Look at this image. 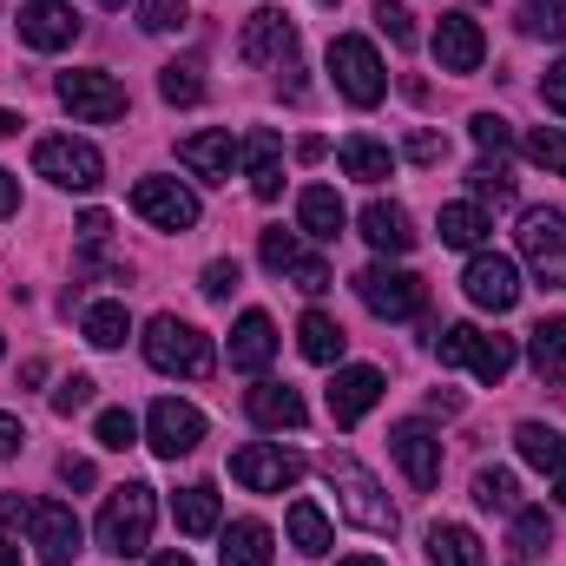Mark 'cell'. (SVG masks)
I'll return each mask as SVG.
<instances>
[{"mask_svg":"<svg viewBox=\"0 0 566 566\" xmlns=\"http://www.w3.org/2000/svg\"><path fill=\"white\" fill-rule=\"evenodd\" d=\"M527 158L541 165V171H554V178H566V133H554V126H541V133H527Z\"/></svg>","mask_w":566,"mask_h":566,"instance_id":"obj_40","label":"cell"},{"mask_svg":"<svg viewBox=\"0 0 566 566\" xmlns=\"http://www.w3.org/2000/svg\"><path fill=\"white\" fill-rule=\"evenodd\" d=\"M376 27L389 33V46H416V13H409V7L382 0V7H376Z\"/></svg>","mask_w":566,"mask_h":566,"instance_id":"obj_46","label":"cell"},{"mask_svg":"<svg viewBox=\"0 0 566 566\" xmlns=\"http://www.w3.org/2000/svg\"><path fill=\"white\" fill-rule=\"evenodd\" d=\"M416 165H441L448 158V139H434V133H409V145H402Z\"/></svg>","mask_w":566,"mask_h":566,"instance_id":"obj_49","label":"cell"},{"mask_svg":"<svg viewBox=\"0 0 566 566\" xmlns=\"http://www.w3.org/2000/svg\"><path fill=\"white\" fill-rule=\"evenodd\" d=\"M198 290H205V296H218V303H224V296H231V290H238V264H205V283H198Z\"/></svg>","mask_w":566,"mask_h":566,"instance_id":"obj_50","label":"cell"},{"mask_svg":"<svg viewBox=\"0 0 566 566\" xmlns=\"http://www.w3.org/2000/svg\"><path fill=\"white\" fill-rule=\"evenodd\" d=\"M191 20V7L185 0H139V27L145 33H178Z\"/></svg>","mask_w":566,"mask_h":566,"instance_id":"obj_42","label":"cell"},{"mask_svg":"<svg viewBox=\"0 0 566 566\" xmlns=\"http://www.w3.org/2000/svg\"><path fill=\"white\" fill-rule=\"evenodd\" d=\"M158 93H165V106H198L205 99V80H198L191 60H171V66H158Z\"/></svg>","mask_w":566,"mask_h":566,"instance_id":"obj_38","label":"cell"},{"mask_svg":"<svg viewBox=\"0 0 566 566\" xmlns=\"http://www.w3.org/2000/svg\"><path fill=\"white\" fill-rule=\"evenodd\" d=\"M514 541H521V554H541V547H554L547 507H514Z\"/></svg>","mask_w":566,"mask_h":566,"instance_id":"obj_41","label":"cell"},{"mask_svg":"<svg viewBox=\"0 0 566 566\" xmlns=\"http://www.w3.org/2000/svg\"><path fill=\"white\" fill-rule=\"evenodd\" d=\"M560 507H566V474H560Z\"/></svg>","mask_w":566,"mask_h":566,"instance_id":"obj_61","label":"cell"},{"mask_svg":"<svg viewBox=\"0 0 566 566\" xmlns=\"http://www.w3.org/2000/svg\"><path fill=\"white\" fill-rule=\"evenodd\" d=\"M93 376H60V389H53V409L60 416H80V409H93Z\"/></svg>","mask_w":566,"mask_h":566,"instance_id":"obj_47","label":"cell"},{"mask_svg":"<svg viewBox=\"0 0 566 566\" xmlns=\"http://www.w3.org/2000/svg\"><path fill=\"white\" fill-rule=\"evenodd\" d=\"M27 521H33V501H27V494H0V527L13 534V527H27Z\"/></svg>","mask_w":566,"mask_h":566,"instance_id":"obj_51","label":"cell"},{"mask_svg":"<svg viewBox=\"0 0 566 566\" xmlns=\"http://www.w3.org/2000/svg\"><path fill=\"white\" fill-rule=\"evenodd\" d=\"M60 106L86 126H113L126 119V86L113 73H60Z\"/></svg>","mask_w":566,"mask_h":566,"instance_id":"obj_8","label":"cell"},{"mask_svg":"<svg viewBox=\"0 0 566 566\" xmlns=\"http://www.w3.org/2000/svg\"><path fill=\"white\" fill-rule=\"evenodd\" d=\"M151 521H158V501H151L145 481L113 488L106 507H99V547L119 554V560H133V554H145V541H151Z\"/></svg>","mask_w":566,"mask_h":566,"instance_id":"obj_3","label":"cell"},{"mask_svg":"<svg viewBox=\"0 0 566 566\" xmlns=\"http://www.w3.org/2000/svg\"><path fill=\"white\" fill-rule=\"evenodd\" d=\"M461 283H468V303H474V310H494V316H501V310L521 303V271H514V258H501V251H481Z\"/></svg>","mask_w":566,"mask_h":566,"instance_id":"obj_16","label":"cell"},{"mask_svg":"<svg viewBox=\"0 0 566 566\" xmlns=\"http://www.w3.org/2000/svg\"><path fill=\"white\" fill-rule=\"evenodd\" d=\"M0 566H20V547L13 541H0Z\"/></svg>","mask_w":566,"mask_h":566,"instance_id":"obj_58","label":"cell"},{"mask_svg":"<svg viewBox=\"0 0 566 566\" xmlns=\"http://www.w3.org/2000/svg\"><path fill=\"white\" fill-rule=\"evenodd\" d=\"M356 296H363L382 323H409V316H422V277L389 271V264H369V271L356 277Z\"/></svg>","mask_w":566,"mask_h":566,"instance_id":"obj_10","label":"cell"},{"mask_svg":"<svg viewBox=\"0 0 566 566\" xmlns=\"http://www.w3.org/2000/svg\"><path fill=\"white\" fill-rule=\"evenodd\" d=\"M218 560L224 566H271V527L264 521H231Z\"/></svg>","mask_w":566,"mask_h":566,"instance_id":"obj_30","label":"cell"},{"mask_svg":"<svg viewBox=\"0 0 566 566\" xmlns=\"http://www.w3.org/2000/svg\"><path fill=\"white\" fill-rule=\"evenodd\" d=\"M238 158H244V145L231 139V133H191V139L178 145V165H185V171H198V178H211V185H218V178H231V165H238Z\"/></svg>","mask_w":566,"mask_h":566,"instance_id":"obj_22","label":"cell"},{"mask_svg":"<svg viewBox=\"0 0 566 566\" xmlns=\"http://www.w3.org/2000/svg\"><path fill=\"white\" fill-rule=\"evenodd\" d=\"M468 185H474V198H488V205H507V198H514V178H507L501 158H481V165L468 171Z\"/></svg>","mask_w":566,"mask_h":566,"instance_id":"obj_39","label":"cell"},{"mask_svg":"<svg viewBox=\"0 0 566 566\" xmlns=\"http://www.w3.org/2000/svg\"><path fill=\"white\" fill-rule=\"evenodd\" d=\"M178 534H191V541L218 534V488L211 481H198V488L178 494Z\"/></svg>","mask_w":566,"mask_h":566,"instance_id":"obj_34","label":"cell"},{"mask_svg":"<svg viewBox=\"0 0 566 566\" xmlns=\"http://www.w3.org/2000/svg\"><path fill=\"white\" fill-rule=\"evenodd\" d=\"M488 231H494V224H488L481 205H448V211H441V244H454V251H481Z\"/></svg>","mask_w":566,"mask_h":566,"instance_id":"obj_33","label":"cell"},{"mask_svg":"<svg viewBox=\"0 0 566 566\" xmlns=\"http://www.w3.org/2000/svg\"><path fill=\"white\" fill-rule=\"evenodd\" d=\"M145 363L158 369V376H211L218 369V356H211V336L198 329V323H185V316H151L145 323Z\"/></svg>","mask_w":566,"mask_h":566,"instance_id":"obj_2","label":"cell"},{"mask_svg":"<svg viewBox=\"0 0 566 566\" xmlns=\"http://www.w3.org/2000/svg\"><path fill=\"white\" fill-rule=\"evenodd\" d=\"M244 171H251V191H258L264 205H277L283 198V145H277V133H251V139H244Z\"/></svg>","mask_w":566,"mask_h":566,"instance_id":"obj_25","label":"cell"},{"mask_svg":"<svg viewBox=\"0 0 566 566\" xmlns=\"http://www.w3.org/2000/svg\"><path fill=\"white\" fill-rule=\"evenodd\" d=\"M80 238H86V244H106V238H113V218H106V211H86V218H80Z\"/></svg>","mask_w":566,"mask_h":566,"instance_id":"obj_53","label":"cell"},{"mask_svg":"<svg viewBox=\"0 0 566 566\" xmlns=\"http://www.w3.org/2000/svg\"><path fill=\"white\" fill-rule=\"evenodd\" d=\"M363 238H369L376 251H389V258H402V251L416 244V224H409V211H402V205H389V198H376V205H363Z\"/></svg>","mask_w":566,"mask_h":566,"instance_id":"obj_24","label":"cell"},{"mask_svg":"<svg viewBox=\"0 0 566 566\" xmlns=\"http://www.w3.org/2000/svg\"><path fill=\"white\" fill-rule=\"evenodd\" d=\"M534 40H566V7L560 0H527V20H521Z\"/></svg>","mask_w":566,"mask_h":566,"instance_id":"obj_43","label":"cell"},{"mask_svg":"<svg viewBox=\"0 0 566 566\" xmlns=\"http://www.w3.org/2000/svg\"><path fill=\"white\" fill-rule=\"evenodd\" d=\"M126 336H133L126 303H93V310H86V343H93V349H119Z\"/></svg>","mask_w":566,"mask_h":566,"instance_id":"obj_36","label":"cell"},{"mask_svg":"<svg viewBox=\"0 0 566 566\" xmlns=\"http://www.w3.org/2000/svg\"><path fill=\"white\" fill-rule=\"evenodd\" d=\"M145 434H151V454L178 461V454H191V448L205 441V416H198L191 402L165 396V402H151V416H145Z\"/></svg>","mask_w":566,"mask_h":566,"instance_id":"obj_13","label":"cell"},{"mask_svg":"<svg viewBox=\"0 0 566 566\" xmlns=\"http://www.w3.org/2000/svg\"><path fill=\"white\" fill-rule=\"evenodd\" d=\"M382 402V369H336V382H329V422L336 428H356L369 409Z\"/></svg>","mask_w":566,"mask_h":566,"instance_id":"obj_20","label":"cell"},{"mask_svg":"<svg viewBox=\"0 0 566 566\" xmlns=\"http://www.w3.org/2000/svg\"><path fill=\"white\" fill-rule=\"evenodd\" d=\"M290 53H296V20L277 13V7H258L238 33V60L244 66H283Z\"/></svg>","mask_w":566,"mask_h":566,"instance_id":"obj_11","label":"cell"},{"mask_svg":"<svg viewBox=\"0 0 566 566\" xmlns=\"http://www.w3.org/2000/svg\"><path fill=\"white\" fill-rule=\"evenodd\" d=\"M514 448H521V461H527V468H541V474H554V481L566 474V434H560V428L521 422V428H514Z\"/></svg>","mask_w":566,"mask_h":566,"instance_id":"obj_27","label":"cell"},{"mask_svg":"<svg viewBox=\"0 0 566 566\" xmlns=\"http://www.w3.org/2000/svg\"><path fill=\"white\" fill-rule=\"evenodd\" d=\"M99 7H126V0H99Z\"/></svg>","mask_w":566,"mask_h":566,"instance_id":"obj_62","label":"cell"},{"mask_svg":"<svg viewBox=\"0 0 566 566\" xmlns=\"http://www.w3.org/2000/svg\"><path fill=\"white\" fill-rule=\"evenodd\" d=\"M290 547L296 554H329V514L316 501H290Z\"/></svg>","mask_w":566,"mask_h":566,"instance_id":"obj_35","label":"cell"},{"mask_svg":"<svg viewBox=\"0 0 566 566\" xmlns=\"http://www.w3.org/2000/svg\"><path fill=\"white\" fill-rule=\"evenodd\" d=\"M258 258H264V264H271L277 277H290V283H296L303 296H323V290H329V264H323L316 251H303V244H296L290 231H264Z\"/></svg>","mask_w":566,"mask_h":566,"instance_id":"obj_15","label":"cell"},{"mask_svg":"<svg viewBox=\"0 0 566 566\" xmlns=\"http://www.w3.org/2000/svg\"><path fill=\"white\" fill-rule=\"evenodd\" d=\"M329 80H336V93L349 99V106H382V93H389V73H382V53L363 40V33H336L329 40Z\"/></svg>","mask_w":566,"mask_h":566,"instance_id":"obj_4","label":"cell"},{"mask_svg":"<svg viewBox=\"0 0 566 566\" xmlns=\"http://www.w3.org/2000/svg\"><path fill=\"white\" fill-rule=\"evenodd\" d=\"M343 343H349V336H343V323H336V316H323V310H310V316L296 323V349H303L310 363H323V369H329V363H343Z\"/></svg>","mask_w":566,"mask_h":566,"instance_id":"obj_29","label":"cell"},{"mask_svg":"<svg viewBox=\"0 0 566 566\" xmlns=\"http://www.w3.org/2000/svg\"><path fill=\"white\" fill-rule=\"evenodd\" d=\"M271 356H277V323H271L264 310H244V316H238V329H231V369L258 376Z\"/></svg>","mask_w":566,"mask_h":566,"instance_id":"obj_21","label":"cell"},{"mask_svg":"<svg viewBox=\"0 0 566 566\" xmlns=\"http://www.w3.org/2000/svg\"><path fill=\"white\" fill-rule=\"evenodd\" d=\"M527 363H534V376L541 382H566V316H547L534 336H527Z\"/></svg>","mask_w":566,"mask_h":566,"instance_id":"obj_28","label":"cell"},{"mask_svg":"<svg viewBox=\"0 0 566 566\" xmlns=\"http://www.w3.org/2000/svg\"><path fill=\"white\" fill-rule=\"evenodd\" d=\"M231 481L251 488V494H283V488L303 481V454H290L277 441H251V448L231 454Z\"/></svg>","mask_w":566,"mask_h":566,"instance_id":"obj_7","label":"cell"},{"mask_svg":"<svg viewBox=\"0 0 566 566\" xmlns=\"http://www.w3.org/2000/svg\"><path fill=\"white\" fill-rule=\"evenodd\" d=\"M323 151H329V139H303V145H296V158H303V165H316Z\"/></svg>","mask_w":566,"mask_h":566,"instance_id":"obj_56","label":"cell"},{"mask_svg":"<svg viewBox=\"0 0 566 566\" xmlns=\"http://www.w3.org/2000/svg\"><path fill=\"white\" fill-rule=\"evenodd\" d=\"M428 560L434 566H488V554H481V541L468 527L441 521V527H428Z\"/></svg>","mask_w":566,"mask_h":566,"instance_id":"obj_31","label":"cell"},{"mask_svg":"<svg viewBox=\"0 0 566 566\" xmlns=\"http://www.w3.org/2000/svg\"><path fill=\"white\" fill-rule=\"evenodd\" d=\"M244 409H251V422L258 428H303V396L290 389V382H258L251 396H244Z\"/></svg>","mask_w":566,"mask_h":566,"instance_id":"obj_26","label":"cell"},{"mask_svg":"<svg viewBox=\"0 0 566 566\" xmlns=\"http://www.w3.org/2000/svg\"><path fill=\"white\" fill-rule=\"evenodd\" d=\"M323 481L336 488V507H343V521H356L363 534H396V507H389V494H382V481L356 461V454H343V448H329L323 461Z\"/></svg>","mask_w":566,"mask_h":566,"instance_id":"obj_1","label":"cell"},{"mask_svg":"<svg viewBox=\"0 0 566 566\" xmlns=\"http://www.w3.org/2000/svg\"><path fill=\"white\" fill-rule=\"evenodd\" d=\"M27 534H33V554L46 566H73V554H80V514L60 507V501H33Z\"/></svg>","mask_w":566,"mask_h":566,"instance_id":"obj_17","label":"cell"},{"mask_svg":"<svg viewBox=\"0 0 566 566\" xmlns=\"http://www.w3.org/2000/svg\"><path fill=\"white\" fill-rule=\"evenodd\" d=\"M336 158H343V171H349V178H363V185H382V178L396 171V151H389V145H376V139H343V145H336Z\"/></svg>","mask_w":566,"mask_h":566,"instance_id":"obj_32","label":"cell"},{"mask_svg":"<svg viewBox=\"0 0 566 566\" xmlns=\"http://www.w3.org/2000/svg\"><path fill=\"white\" fill-rule=\"evenodd\" d=\"M33 171L53 178L60 191H93V185L106 178V158L86 139H40L33 145Z\"/></svg>","mask_w":566,"mask_h":566,"instance_id":"obj_6","label":"cell"},{"mask_svg":"<svg viewBox=\"0 0 566 566\" xmlns=\"http://www.w3.org/2000/svg\"><path fill=\"white\" fill-rule=\"evenodd\" d=\"M428 46H434V66H441V73H474V66L488 60V33H481V20H468V13H441Z\"/></svg>","mask_w":566,"mask_h":566,"instance_id":"obj_14","label":"cell"},{"mask_svg":"<svg viewBox=\"0 0 566 566\" xmlns=\"http://www.w3.org/2000/svg\"><path fill=\"white\" fill-rule=\"evenodd\" d=\"M133 211L158 231H191L198 224V198L178 185V178H139L133 185Z\"/></svg>","mask_w":566,"mask_h":566,"instance_id":"obj_12","label":"cell"},{"mask_svg":"<svg viewBox=\"0 0 566 566\" xmlns=\"http://www.w3.org/2000/svg\"><path fill=\"white\" fill-rule=\"evenodd\" d=\"M20 40H27L33 53H60V46L80 40V13L60 7V0H27V7H20Z\"/></svg>","mask_w":566,"mask_h":566,"instance_id":"obj_18","label":"cell"},{"mask_svg":"<svg viewBox=\"0 0 566 566\" xmlns=\"http://www.w3.org/2000/svg\"><path fill=\"white\" fill-rule=\"evenodd\" d=\"M474 507H488V514H514V507H521V481H514L507 468H481V474H474Z\"/></svg>","mask_w":566,"mask_h":566,"instance_id":"obj_37","label":"cell"},{"mask_svg":"<svg viewBox=\"0 0 566 566\" xmlns=\"http://www.w3.org/2000/svg\"><path fill=\"white\" fill-rule=\"evenodd\" d=\"M336 566H382V560H369V554H356V560H336Z\"/></svg>","mask_w":566,"mask_h":566,"instance_id":"obj_60","label":"cell"},{"mask_svg":"<svg viewBox=\"0 0 566 566\" xmlns=\"http://www.w3.org/2000/svg\"><path fill=\"white\" fill-rule=\"evenodd\" d=\"M151 566H191V560H185V554H158Z\"/></svg>","mask_w":566,"mask_h":566,"instance_id":"obj_59","label":"cell"},{"mask_svg":"<svg viewBox=\"0 0 566 566\" xmlns=\"http://www.w3.org/2000/svg\"><path fill=\"white\" fill-rule=\"evenodd\" d=\"M434 356H441L448 369H474L481 382H501V376L514 369V336H488V329H474V323H454V329L434 336Z\"/></svg>","mask_w":566,"mask_h":566,"instance_id":"obj_5","label":"cell"},{"mask_svg":"<svg viewBox=\"0 0 566 566\" xmlns=\"http://www.w3.org/2000/svg\"><path fill=\"white\" fill-rule=\"evenodd\" d=\"M20 441H27V428L0 409V461H7V454H20Z\"/></svg>","mask_w":566,"mask_h":566,"instance_id":"obj_54","label":"cell"},{"mask_svg":"<svg viewBox=\"0 0 566 566\" xmlns=\"http://www.w3.org/2000/svg\"><path fill=\"white\" fill-rule=\"evenodd\" d=\"M60 481H66V488H93L99 474H93V461H86V454H66V461H60Z\"/></svg>","mask_w":566,"mask_h":566,"instance_id":"obj_52","label":"cell"},{"mask_svg":"<svg viewBox=\"0 0 566 566\" xmlns=\"http://www.w3.org/2000/svg\"><path fill=\"white\" fill-rule=\"evenodd\" d=\"M296 224H303V238H316V244H329V238H343V224H349V211H343V198H336L329 185H310V191L296 198Z\"/></svg>","mask_w":566,"mask_h":566,"instance_id":"obj_23","label":"cell"},{"mask_svg":"<svg viewBox=\"0 0 566 566\" xmlns=\"http://www.w3.org/2000/svg\"><path fill=\"white\" fill-rule=\"evenodd\" d=\"M521 258H527V271L547 290H560L566 283V218L560 211H527L521 218Z\"/></svg>","mask_w":566,"mask_h":566,"instance_id":"obj_9","label":"cell"},{"mask_svg":"<svg viewBox=\"0 0 566 566\" xmlns=\"http://www.w3.org/2000/svg\"><path fill=\"white\" fill-rule=\"evenodd\" d=\"M541 99H547V113H560V119H566V60H554V66H547Z\"/></svg>","mask_w":566,"mask_h":566,"instance_id":"obj_48","label":"cell"},{"mask_svg":"<svg viewBox=\"0 0 566 566\" xmlns=\"http://www.w3.org/2000/svg\"><path fill=\"white\" fill-rule=\"evenodd\" d=\"M13 211H20V178L0 171V218H13Z\"/></svg>","mask_w":566,"mask_h":566,"instance_id":"obj_55","label":"cell"},{"mask_svg":"<svg viewBox=\"0 0 566 566\" xmlns=\"http://www.w3.org/2000/svg\"><path fill=\"white\" fill-rule=\"evenodd\" d=\"M323 7H343V0H323Z\"/></svg>","mask_w":566,"mask_h":566,"instance_id":"obj_63","label":"cell"},{"mask_svg":"<svg viewBox=\"0 0 566 566\" xmlns=\"http://www.w3.org/2000/svg\"><path fill=\"white\" fill-rule=\"evenodd\" d=\"M93 434H99V448H133L139 441V422H133V409H99Z\"/></svg>","mask_w":566,"mask_h":566,"instance_id":"obj_45","label":"cell"},{"mask_svg":"<svg viewBox=\"0 0 566 566\" xmlns=\"http://www.w3.org/2000/svg\"><path fill=\"white\" fill-rule=\"evenodd\" d=\"M468 133H474V145H481L488 158H501V151L514 145V126H507L501 113H474V119H468Z\"/></svg>","mask_w":566,"mask_h":566,"instance_id":"obj_44","label":"cell"},{"mask_svg":"<svg viewBox=\"0 0 566 566\" xmlns=\"http://www.w3.org/2000/svg\"><path fill=\"white\" fill-rule=\"evenodd\" d=\"M13 126H20V113H7V106H0V139H13Z\"/></svg>","mask_w":566,"mask_h":566,"instance_id":"obj_57","label":"cell"},{"mask_svg":"<svg viewBox=\"0 0 566 566\" xmlns=\"http://www.w3.org/2000/svg\"><path fill=\"white\" fill-rule=\"evenodd\" d=\"M389 454L402 461V474H409L416 488H434V481H441V434H434L428 422H396Z\"/></svg>","mask_w":566,"mask_h":566,"instance_id":"obj_19","label":"cell"}]
</instances>
